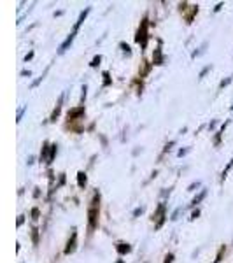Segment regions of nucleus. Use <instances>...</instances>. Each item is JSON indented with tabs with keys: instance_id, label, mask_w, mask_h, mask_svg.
<instances>
[{
	"instance_id": "f257e3e1",
	"label": "nucleus",
	"mask_w": 233,
	"mask_h": 263,
	"mask_svg": "<svg viewBox=\"0 0 233 263\" xmlns=\"http://www.w3.org/2000/svg\"><path fill=\"white\" fill-rule=\"evenodd\" d=\"M147 23H146V20H144V23H142V28L139 30L137 33V42H141L142 46H146V42H147Z\"/></svg>"
},
{
	"instance_id": "f03ea898",
	"label": "nucleus",
	"mask_w": 233,
	"mask_h": 263,
	"mask_svg": "<svg viewBox=\"0 0 233 263\" xmlns=\"http://www.w3.org/2000/svg\"><path fill=\"white\" fill-rule=\"evenodd\" d=\"M95 219H96V197L90 207V228H95Z\"/></svg>"
},
{
	"instance_id": "7ed1b4c3",
	"label": "nucleus",
	"mask_w": 233,
	"mask_h": 263,
	"mask_svg": "<svg viewBox=\"0 0 233 263\" xmlns=\"http://www.w3.org/2000/svg\"><path fill=\"white\" fill-rule=\"evenodd\" d=\"M75 237H77V235H75V233H72V240H70V242H69V246H67V249H65V254H70L72 251H74V249H75Z\"/></svg>"
},
{
	"instance_id": "20e7f679",
	"label": "nucleus",
	"mask_w": 233,
	"mask_h": 263,
	"mask_svg": "<svg viewBox=\"0 0 233 263\" xmlns=\"http://www.w3.org/2000/svg\"><path fill=\"white\" fill-rule=\"evenodd\" d=\"M77 182H79V186L83 188V186L86 184V174H84V172H79V174H77Z\"/></svg>"
},
{
	"instance_id": "39448f33",
	"label": "nucleus",
	"mask_w": 233,
	"mask_h": 263,
	"mask_svg": "<svg viewBox=\"0 0 233 263\" xmlns=\"http://www.w3.org/2000/svg\"><path fill=\"white\" fill-rule=\"evenodd\" d=\"M118 251H120L121 254L128 253L130 251V246L128 244H120V246H118Z\"/></svg>"
},
{
	"instance_id": "423d86ee",
	"label": "nucleus",
	"mask_w": 233,
	"mask_h": 263,
	"mask_svg": "<svg viewBox=\"0 0 233 263\" xmlns=\"http://www.w3.org/2000/svg\"><path fill=\"white\" fill-rule=\"evenodd\" d=\"M84 112V109L83 107H79L77 111H72V112H69V118H75V116H79V114H83Z\"/></svg>"
},
{
	"instance_id": "0eeeda50",
	"label": "nucleus",
	"mask_w": 233,
	"mask_h": 263,
	"mask_svg": "<svg viewBox=\"0 0 233 263\" xmlns=\"http://www.w3.org/2000/svg\"><path fill=\"white\" fill-rule=\"evenodd\" d=\"M203 197H205V192H202L200 195H198V197H197V198H195V200H193V203H198V202H200V200H202V198H203Z\"/></svg>"
},
{
	"instance_id": "6e6552de",
	"label": "nucleus",
	"mask_w": 233,
	"mask_h": 263,
	"mask_svg": "<svg viewBox=\"0 0 233 263\" xmlns=\"http://www.w3.org/2000/svg\"><path fill=\"white\" fill-rule=\"evenodd\" d=\"M172 260H173V254H168V256L165 258V263H172Z\"/></svg>"
},
{
	"instance_id": "1a4fd4ad",
	"label": "nucleus",
	"mask_w": 233,
	"mask_h": 263,
	"mask_svg": "<svg viewBox=\"0 0 233 263\" xmlns=\"http://www.w3.org/2000/svg\"><path fill=\"white\" fill-rule=\"evenodd\" d=\"M99 62H100V57H96L95 60H93V63H91V65H93V67H95V65H99Z\"/></svg>"
}]
</instances>
